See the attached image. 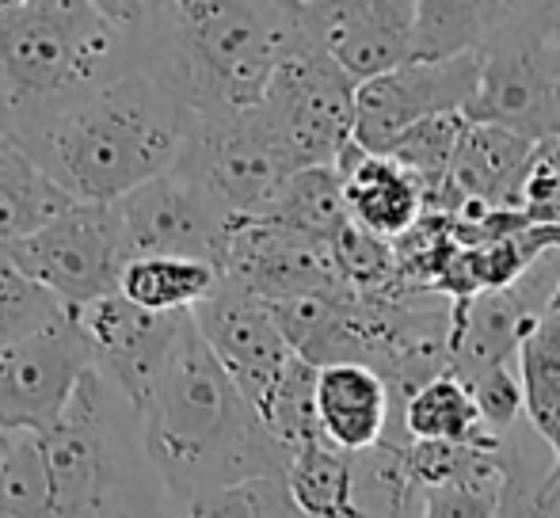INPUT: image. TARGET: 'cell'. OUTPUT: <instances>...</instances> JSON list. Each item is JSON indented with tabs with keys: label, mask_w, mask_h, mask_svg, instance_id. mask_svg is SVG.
<instances>
[{
	"label": "cell",
	"mask_w": 560,
	"mask_h": 518,
	"mask_svg": "<svg viewBox=\"0 0 560 518\" xmlns=\"http://www.w3.org/2000/svg\"><path fill=\"white\" fill-rule=\"evenodd\" d=\"M199 115L145 46L130 69L54 115L46 127L20 141V149L69 195L89 207H115L138 187L176 172Z\"/></svg>",
	"instance_id": "cell-1"
},
{
	"label": "cell",
	"mask_w": 560,
	"mask_h": 518,
	"mask_svg": "<svg viewBox=\"0 0 560 518\" xmlns=\"http://www.w3.org/2000/svg\"><path fill=\"white\" fill-rule=\"evenodd\" d=\"M138 415L168 507L229 484L287 473L290 454L222 370L195 320L184 325Z\"/></svg>",
	"instance_id": "cell-2"
},
{
	"label": "cell",
	"mask_w": 560,
	"mask_h": 518,
	"mask_svg": "<svg viewBox=\"0 0 560 518\" xmlns=\"http://www.w3.org/2000/svg\"><path fill=\"white\" fill-rule=\"evenodd\" d=\"M145 46V4L0 0V133L12 145L81 104Z\"/></svg>",
	"instance_id": "cell-3"
},
{
	"label": "cell",
	"mask_w": 560,
	"mask_h": 518,
	"mask_svg": "<svg viewBox=\"0 0 560 518\" xmlns=\"http://www.w3.org/2000/svg\"><path fill=\"white\" fill-rule=\"evenodd\" d=\"M302 43V4H149V54L199 119L256 111L279 66Z\"/></svg>",
	"instance_id": "cell-4"
},
{
	"label": "cell",
	"mask_w": 560,
	"mask_h": 518,
	"mask_svg": "<svg viewBox=\"0 0 560 518\" xmlns=\"http://www.w3.org/2000/svg\"><path fill=\"white\" fill-rule=\"evenodd\" d=\"M43 450L54 518H168V492L145 450L138 408L96 370L43 431Z\"/></svg>",
	"instance_id": "cell-5"
},
{
	"label": "cell",
	"mask_w": 560,
	"mask_h": 518,
	"mask_svg": "<svg viewBox=\"0 0 560 518\" xmlns=\"http://www.w3.org/2000/svg\"><path fill=\"white\" fill-rule=\"evenodd\" d=\"M469 122L511 130L534 145L560 138V4H508L477 50Z\"/></svg>",
	"instance_id": "cell-6"
},
{
	"label": "cell",
	"mask_w": 560,
	"mask_h": 518,
	"mask_svg": "<svg viewBox=\"0 0 560 518\" xmlns=\"http://www.w3.org/2000/svg\"><path fill=\"white\" fill-rule=\"evenodd\" d=\"M354 89L359 84L305 31V43L275 73L256 119L294 172L336 168L354 145Z\"/></svg>",
	"instance_id": "cell-7"
},
{
	"label": "cell",
	"mask_w": 560,
	"mask_h": 518,
	"mask_svg": "<svg viewBox=\"0 0 560 518\" xmlns=\"http://www.w3.org/2000/svg\"><path fill=\"white\" fill-rule=\"evenodd\" d=\"M4 256L46 294L58 297L69 313L118 294L122 267L130 263L115 207H89V202H77Z\"/></svg>",
	"instance_id": "cell-8"
},
{
	"label": "cell",
	"mask_w": 560,
	"mask_h": 518,
	"mask_svg": "<svg viewBox=\"0 0 560 518\" xmlns=\"http://www.w3.org/2000/svg\"><path fill=\"white\" fill-rule=\"evenodd\" d=\"M176 172H184L233 225L264 217L279 187L294 176L256 111L233 119H199Z\"/></svg>",
	"instance_id": "cell-9"
},
{
	"label": "cell",
	"mask_w": 560,
	"mask_h": 518,
	"mask_svg": "<svg viewBox=\"0 0 560 518\" xmlns=\"http://www.w3.org/2000/svg\"><path fill=\"white\" fill-rule=\"evenodd\" d=\"M89 374L92 351L73 313L0 348V435L50 431Z\"/></svg>",
	"instance_id": "cell-10"
},
{
	"label": "cell",
	"mask_w": 560,
	"mask_h": 518,
	"mask_svg": "<svg viewBox=\"0 0 560 518\" xmlns=\"http://www.w3.org/2000/svg\"><path fill=\"white\" fill-rule=\"evenodd\" d=\"M477 96V54L454 61H408L385 76L354 89V145L370 156H389V149L439 115L469 119Z\"/></svg>",
	"instance_id": "cell-11"
},
{
	"label": "cell",
	"mask_w": 560,
	"mask_h": 518,
	"mask_svg": "<svg viewBox=\"0 0 560 518\" xmlns=\"http://www.w3.org/2000/svg\"><path fill=\"white\" fill-rule=\"evenodd\" d=\"M115 214L118 225H122L130 259L184 256L214 263L218 271L225 267L229 240H233L236 229L184 172H168V176L138 187L122 202H115Z\"/></svg>",
	"instance_id": "cell-12"
},
{
	"label": "cell",
	"mask_w": 560,
	"mask_h": 518,
	"mask_svg": "<svg viewBox=\"0 0 560 518\" xmlns=\"http://www.w3.org/2000/svg\"><path fill=\"white\" fill-rule=\"evenodd\" d=\"M191 320L222 363V370L233 378V386L244 392V400L256 412H264L271 392L279 389L282 374L298 358L287 335L275 325L271 305L241 290L236 282H222L218 294L191 313Z\"/></svg>",
	"instance_id": "cell-13"
},
{
	"label": "cell",
	"mask_w": 560,
	"mask_h": 518,
	"mask_svg": "<svg viewBox=\"0 0 560 518\" xmlns=\"http://www.w3.org/2000/svg\"><path fill=\"white\" fill-rule=\"evenodd\" d=\"M222 274L267 305L347 294L332 248L267 217L236 225Z\"/></svg>",
	"instance_id": "cell-14"
},
{
	"label": "cell",
	"mask_w": 560,
	"mask_h": 518,
	"mask_svg": "<svg viewBox=\"0 0 560 518\" xmlns=\"http://www.w3.org/2000/svg\"><path fill=\"white\" fill-rule=\"evenodd\" d=\"M92 351V370L122 392L133 408L145 404L156 374L164 370L179 332L191 317H156L122 294L100 297L73 313Z\"/></svg>",
	"instance_id": "cell-15"
},
{
	"label": "cell",
	"mask_w": 560,
	"mask_h": 518,
	"mask_svg": "<svg viewBox=\"0 0 560 518\" xmlns=\"http://www.w3.org/2000/svg\"><path fill=\"white\" fill-rule=\"evenodd\" d=\"M302 23L354 84H366L412 61L416 0L302 4Z\"/></svg>",
	"instance_id": "cell-16"
},
{
	"label": "cell",
	"mask_w": 560,
	"mask_h": 518,
	"mask_svg": "<svg viewBox=\"0 0 560 518\" xmlns=\"http://www.w3.org/2000/svg\"><path fill=\"white\" fill-rule=\"evenodd\" d=\"M393 389L377 370L362 363L320 366L317 374V423L320 438L336 450L359 454L374 450L389 438Z\"/></svg>",
	"instance_id": "cell-17"
},
{
	"label": "cell",
	"mask_w": 560,
	"mask_h": 518,
	"mask_svg": "<svg viewBox=\"0 0 560 518\" xmlns=\"http://www.w3.org/2000/svg\"><path fill=\"white\" fill-rule=\"evenodd\" d=\"M339 176L347 191V214L351 225L377 240H400L428 214V191L389 156H370L351 145L339 156Z\"/></svg>",
	"instance_id": "cell-18"
},
{
	"label": "cell",
	"mask_w": 560,
	"mask_h": 518,
	"mask_svg": "<svg viewBox=\"0 0 560 518\" xmlns=\"http://www.w3.org/2000/svg\"><path fill=\"white\" fill-rule=\"evenodd\" d=\"M518 381L526 423L549 450L546 484L560 492V286L518 348Z\"/></svg>",
	"instance_id": "cell-19"
},
{
	"label": "cell",
	"mask_w": 560,
	"mask_h": 518,
	"mask_svg": "<svg viewBox=\"0 0 560 518\" xmlns=\"http://www.w3.org/2000/svg\"><path fill=\"white\" fill-rule=\"evenodd\" d=\"M222 271L184 256H133L122 267L118 294L156 317H191L222 286Z\"/></svg>",
	"instance_id": "cell-20"
},
{
	"label": "cell",
	"mask_w": 560,
	"mask_h": 518,
	"mask_svg": "<svg viewBox=\"0 0 560 518\" xmlns=\"http://www.w3.org/2000/svg\"><path fill=\"white\" fill-rule=\"evenodd\" d=\"M400 423H405V438H412V443H450V446H469V450H500L511 438V435L508 438L492 435L477 397L454 374H443V378L416 389L400 404Z\"/></svg>",
	"instance_id": "cell-21"
},
{
	"label": "cell",
	"mask_w": 560,
	"mask_h": 518,
	"mask_svg": "<svg viewBox=\"0 0 560 518\" xmlns=\"http://www.w3.org/2000/svg\"><path fill=\"white\" fill-rule=\"evenodd\" d=\"M73 207L77 202L20 145H0V252L35 237Z\"/></svg>",
	"instance_id": "cell-22"
},
{
	"label": "cell",
	"mask_w": 560,
	"mask_h": 518,
	"mask_svg": "<svg viewBox=\"0 0 560 518\" xmlns=\"http://www.w3.org/2000/svg\"><path fill=\"white\" fill-rule=\"evenodd\" d=\"M282 481L305 518H362L354 458L328 446L325 438L290 454Z\"/></svg>",
	"instance_id": "cell-23"
},
{
	"label": "cell",
	"mask_w": 560,
	"mask_h": 518,
	"mask_svg": "<svg viewBox=\"0 0 560 518\" xmlns=\"http://www.w3.org/2000/svg\"><path fill=\"white\" fill-rule=\"evenodd\" d=\"M264 217L332 248L336 240L347 233V225H351V214H347V191H343V176H339V168L294 172V176L279 187V195H275L271 210H267Z\"/></svg>",
	"instance_id": "cell-24"
},
{
	"label": "cell",
	"mask_w": 560,
	"mask_h": 518,
	"mask_svg": "<svg viewBox=\"0 0 560 518\" xmlns=\"http://www.w3.org/2000/svg\"><path fill=\"white\" fill-rule=\"evenodd\" d=\"M508 4H457V0H416V46L412 61L469 58L500 27Z\"/></svg>",
	"instance_id": "cell-25"
},
{
	"label": "cell",
	"mask_w": 560,
	"mask_h": 518,
	"mask_svg": "<svg viewBox=\"0 0 560 518\" xmlns=\"http://www.w3.org/2000/svg\"><path fill=\"white\" fill-rule=\"evenodd\" d=\"M0 518H54L43 435H0Z\"/></svg>",
	"instance_id": "cell-26"
},
{
	"label": "cell",
	"mask_w": 560,
	"mask_h": 518,
	"mask_svg": "<svg viewBox=\"0 0 560 518\" xmlns=\"http://www.w3.org/2000/svg\"><path fill=\"white\" fill-rule=\"evenodd\" d=\"M168 518H305L294 507L282 476H256V481L229 484L218 492H202L184 504H172Z\"/></svg>",
	"instance_id": "cell-27"
},
{
	"label": "cell",
	"mask_w": 560,
	"mask_h": 518,
	"mask_svg": "<svg viewBox=\"0 0 560 518\" xmlns=\"http://www.w3.org/2000/svg\"><path fill=\"white\" fill-rule=\"evenodd\" d=\"M469 127L465 115H439V119L420 122L416 130H408L397 145L389 149V161L397 168H405L412 179H420V187L428 191V199L446 184V172L454 164V153L462 145V133Z\"/></svg>",
	"instance_id": "cell-28"
},
{
	"label": "cell",
	"mask_w": 560,
	"mask_h": 518,
	"mask_svg": "<svg viewBox=\"0 0 560 518\" xmlns=\"http://www.w3.org/2000/svg\"><path fill=\"white\" fill-rule=\"evenodd\" d=\"M66 313L69 309L58 297L46 294L38 282H31L12 259L0 252V348L54 325Z\"/></svg>",
	"instance_id": "cell-29"
},
{
	"label": "cell",
	"mask_w": 560,
	"mask_h": 518,
	"mask_svg": "<svg viewBox=\"0 0 560 518\" xmlns=\"http://www.w3.org/2000/svg\"><path fill=\"white\" fill-rule=\"evenodd\" d=\"M503 484H508V446H503V461L495 469H488V473L423 492V504L416 518H495Z\"/></svg>",
	"instance_id": "cell-30"
},
{
	"label": "cell",
	"mask_w": 560,
	"mask_h": 518,
	"mask_svg": "<svg viewBox=\"0 0 560 518\" xmlns=\"http://www.w3.org/2000/svg\"><path fill=\"white\" fill-rule=\"evenodd\" d=\"M495 518H560V492L546 484V473L530 476L515 435L508 438V484Z\"/></svg>",
	"instance_id": "cell-31"
},
{
	"label": "cell",
	"mask_w": 560,
	"mask_h": 518,
	"mask_svg": "<svg viewBox=\"0 0 560 518\" xmlns=\"http://www.w3.org/2000/svg\"><path fill=\"white\" fill-rule=\"evenodd\" d=\"M0 141H8V138H4V133H0Z\"/></svg>",
	"instance_id": "cell-32"
}]
</instances>
